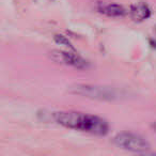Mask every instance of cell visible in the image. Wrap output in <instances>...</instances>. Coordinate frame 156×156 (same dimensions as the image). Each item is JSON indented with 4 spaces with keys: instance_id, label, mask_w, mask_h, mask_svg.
<instances>
[{
    "instance_id": "1",
    "label": "cell",
    "mask_w": 156,
    "mask_h": 156,
    "mask_svg": "<svg viewBox=\"0 0 156 156\" xmlns=\"http://www.w3.org/2000/svg\"><path fill=\"white\" fill-rule=\"evenodd\" d=\"M54 120L64 127L98 136H104L109 132L108 122L94 115L77 111H59L54 115Z\"/></svg>"
},
{
    "instance_id": "2",
    "label": "cell",
    "mask_w": 156,
    "mask_h": 156,
    "mask_svg": "<svg viewBox=\"0 0 156 156\" xmlns=\"http://www.w3.org/2000/svg\"><path fill=\"white\" fill-rule=\"evenodd\" d=\"M69 92L76 95L100 101H113L119 98V93L115 88L103 86L75 85L69 88Z\"/></svg>"
},
{
    "instance_id": "3",
    "label": "cell",
    "mask_w": 156,
    "mask_h": 156,
    "mask_svg": "<svg viewBox=\"0 0 156 156\" xmlns=\"http://www.w3.org/2000/svg\"><path fill=\"white\" fill-rule=\"evenodd\" d=\"M113 142L120 149L136 153H145L151 149V145L147 139L134 133H120L113 138Z\"/></svg>"
},
{
    "instance_id": "4",
    "label": "cell",
    "mask_w": 156,
    "mask_h": 156,
    "mask_svg": "<svg viewBox=\"0 0 156 156\" xmlns=\"http://www.w3.org/2000/svg\"><path fill=\"white\" fill-rule=\"evenodd\" d=\"M54 59L59 62H62L66 65H71V66L75 67L78 69H85L89 66V63L87 60L80 57L79 55L75 54L72 51H54L52 54Z\"/></svg>"
},
{
    "instance_id": "5",
    "label": "cell",
    "mask_w": 156,
    "mask_h": 156,
    "mask_svg": "<svg viewBox=\"0 0 156 156\" xmlns=\"http://www.w3.org/2000/svg\"><path fill=\"white\" fill-rule=\"evenodd\" d=\"M129 14L130 17L136 22H143L151 16L152 11L147 3L140 1V2H137L135 5H130Z\"/></svg>"
},
{
    "instance_id": "6",
    "label": "cell",
    "mask_w": 156,
    "mask_h": 156,
    "mask_svg": "<svg viewBox=\"0 0 156 156\" xmlns=\"http://www.w3.org/2000/svg\"><path fill=\"white\" fill-rule=\"evenodd\" d=\"M100 13L109 17H123L126 14V10L118 3H104L101 2L96 7Z\"/></svg>"
},
{
    "instance_id": "7",
    "label": "cell",
    "mask_w": 156,
    "mask_h": 156,
    "mask_svg": "<svg viewBox=\"0 0 156 156\" xmlns=\"http://www.w3.org/2000/svg\"><path fill=\"white\" fill-rule=\"evenodd\" d=\"M55 40H56L57 43L61 44V45H64V46H69V47H72V44L69 43V40L65 39L63 35H56L55 37Z\"/></svg>"
},
{
    "instance_id": "8",
    "label": "cell",
    "mask_w": 156,
    "mask_h": 156,
    "mask_svg": "<svg viewBox=\"0 0 156 156\" xmlns=\"http://www.w3.org/2000/svg\"><path fill=\"white\" fill-rule=\"evenodd\" d=\"M152 128H153V129L156 132V122H154V123L152 124Z\"/></svg>"
},
{
    "instance_id": "9",
    "label": "cell",
    "mask_w": 156,
    "mask_h": 156,
    "mask_svg": "<svg viewBox=\"0 0 156 156\" xmlns=\"http://www.w3.org/2000/svg\"><path fill=\"white\" fill-rule=\"evenodd\" d=\"M155 31H156V29H155Z\"/></svg>"
}]
</instances>
